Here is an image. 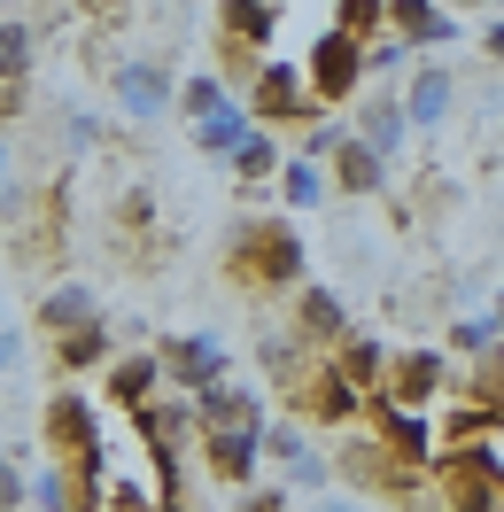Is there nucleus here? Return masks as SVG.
<instances>
[{"label": "nucleus", "mask_w": 504, "mask_h": 512, "mask_svg": "<svg viewBox=\"0 0 504 512\" xmlns=\"http://www.w3.org/2000/svg\"><path fill=\"white\" fill-rule=\"evenodd\" d=\"M218 32L233 39V47H272L280 39V0H218Z\"/></svg>", "instance_id": "23"}, {"label": "nucleus", "mask_w": 504, "mask_h": 512, "mask_svg": "<svg viewBox=\"0 0 504 512\" xmlns=\"http://www.w3.org/2000/svg\"><path fill=\"white\" fill-rule=\"evenodd\" d=\"M357 63H365V78H373V86H396V78L419 63V47H411V39H396V32H373Z\"/></svg>", "instance_id": "30"}, {"label": "nucleus", "mask_w": 504, "mask_h": 512, "mask_svg": "<svg viewBox=\"0 0 504 512\" xmlns=\"http://www.w3.org/2000/svg\"><path fill=\"white\" fill-rule=\"evenodd\" d=\"M303 512H357V505H349V497H311Z\"/></svg>", "instance_id": "42"}, {"label": "nucleus", "mask_w": 504, "mask_h": 512, "mask_svg": "<svg viewBox=\"0 0 504 512\" xmlns=\"http://www.w3.org/2000/svg\"><path fill=\"white\" fill-rule=\"evenodd\" d=\"M101 70H109V101L125 109L132 125H156V117H171V94H179V78H171V63L163 55H101Z\"/></svg>", "instance_id": "5"}, {"label": "nucleus", "mask_w": 504, "mask_h": 512, "mask_svg": "<svg viewBox=\"0 0 504 512\" xmlns=\"http://www.w3.org/2000/svg\"><path fill=\"white\" fill-rule=\"evenodd\" d=\"M86 319H101V295L86 280H55V288L39 295V326L47 334H70V326H86Z\"/></svg>", "instance_id": "27"}, {"label": "nucleus", "mask_w": 504, "mask_h": 512, "mask_svg": "<svg viewBox=\"0 0 504 512\" xmlns=\"http://www.w3.org/2000/svg\"><path fill=\"white\" fill-rule=\"evenodd\" d=\"M156 365H163V388L202 396L210 381H225V373H233V350H225L218 334H163V342H156Z\"/></svg>", "instance_id": "12"}, {"label": "nucleus", "mask_w": 504, "mask_h": 512, "mask_svg": "<svg viewBox=\"0 0 504 512\" xmlns=\"http://www.w3.org/2000/svg\"><path fill=\"white\" fill-rule=\"evenodd\" d=\"M427 489H435L442 512H504V481L489 443H450L427 458Z\"/></svg>", "instance_id": "2"}, {"label": "nucleus", "mask_w": 504, "mask_h": 512, "mask_svg": "<svg viewBox=\"0 0 504 512\" xmlns=\"http://www.w3.org/2000/svg\"><path fill=\"white\" fill-rule=\"evenodd\" d=\"M241 101H249L256 125H303V109H311V86H303V63H287V55H264V63L249 70V86H241Z\"/></svg>", "instance_id": "7"}, {"label": "nucleus", "mask_w": 504, "mask_h": 512, "mask_svg": "<svg viewBox=\"0 0 504 512\" xmlns=\"http://www.w3.org/2000/svg\"><path fill=\"white\" fill-rule=\"evenodd\" d=\"M458 388L504 412V342H497V350H481V365H458Z\"/></svg>", "instance_id": "34"}, {"label": "nucleus", "mask_w": 504, "mask_h": 512, "mask_svg": "<svg viewBox=\"0 0 504 512\" xmlns=\"http://www.w3.org/2000/svg\"><path fill=\"white\" fill-rule=\"evenodd\" d=\"M311 357H318V350H303V342H295L287 326H272V334L256 342V365H264V381H272V388H295V381H303V365H311Z\"/></svg>", "instance_id": "29"}, {"label": "nucleus", "mask_w": 504, "mask_h": 512, "mask_svg": "<svg viewBox=\"0 0 504 512\" xmlns=\"http://www.w3.org/2000/svg\"><path fill=\"white\" fill-rule=\"evenodd\" d=\"M24 350H32V342H24L16 326H0V381H8V373H24Z\"/></svg>", "instance_id": "40"}, {"label": "nucleus", "mask_w": 504, "mask_h": 512, "mask_svg": "<svg viewBox=\"0 0 504 512\" xmlns=\"http://www.w3.org/2000/svg\"><path fill=\"white\" fill-rule=\"evenodd\" d=\"M334 24H342L349 39H373L380 24H388V0H334Z\"/></svg>", "instance_id": "36"}, {"label": "nucleus", "mask_w": 504, "mask_h": 512, "mask_svg": "<svg viewBox=\"0 0 504 512\" xmlns=\"http://www.w3.org/2000/svg\"><path fill=\"white\" fill-rule=\"evenodd\" d=\"M24 497H32V474L16 458H0V512H24Z\"/></svg>", "instance_id": "38"}, {"label": "nucleus", "mask_w": 504, "mask_h": 512, "mask_svg": "<svg viewBox=\"0 0 504 512\" xmlns=\"http://www.w3.org/2000/svg\"><path fill=\"white\" fill-rule=\"evenodd\" d=\"M194 443H202V474L218 481L225 497L264 474V419L256 427H194Z\"/></svg>", "instance_id": "9"}, {"label": "nucleus", "mask_w": 504, "mask_h": 512, "mask_svg": "<svg viewBox=\"0 0 504 512\" xmlns=\"http://www.w3.org/2000/svg\"><path fill=\"white\" fill-rule=\"evenodd\" d=\"M0 458H8V435H0Z\"/></svg>", "instance_id": "45"}, {"label": "nucleus", "mask_w": 504, "mask_h": 512, "mask_svg": "<svg viewBox=\"0 0 504 512\" xmlns=\"http://www.w3.org/2000/svg\"><path fill=\"white\" fill-rule=\"evenodd\" d=\"M287 295H295V311H287V334H295L303 350H334L349 326H357V319H349V303H342L334 288H318V280H295Z\"/></svg>", "instance_id": "15"}, {"label": "nucleus", "mask_w": 504, "mask_h": 512, "mask_svg": "<svg viewBox=\"0 0 504 512\" xmlns=\"http://www.w3.org/2000/svg\"><path fill=\"white\" fill-rule=\"evenodd\" d=\"M24 210V187H16V148L0 140V218H16Z\"/></svg>", "instance_id": "39"}, {"label": "nucleus", "mask_w": 504, "mask_h": 512, "mask_svg": "<svg viewBox=\"0 0 504 512\" xmlns=\"http://www.w3.org/2000/svg\"><path fill=\"white\" fill-rule=\"evenodd\" d=\"M32 70H39V24L0 16V86H32Z\"/></svg>", "instance_id": "28"}, {"label": "nucleus", "mask_w": 504, "mask_h": 512, "mask_svg": "<svg viewBox=\"0 0 504 512\" xmlns=\"http://www.w3.org/2000/svg\"><path fill=\"white\" fill-rule=\"evenodd\" d=\"M47 357H55V373H101L109 357H117V342H109V311L101 319H86V326H70V334H47Z\"/></svg>", "instance_id": "20"}, {"label": "nucleus", "mask_w": 504, "mask_h": 512, "mask_svg": "<svg viewBox=\"0 0 504 512\" xmlns=\"http://www.w3.org/2000/svg\"><path fill=\"white\" fill-rule=\"evenodd\" d=\"M458 381V357L435 350V342H411V350H388V373H380V396L388 404H419V412H435L442 396Z\"/></svg>", "instance_id": "4"}, {"label": "nucleus", "mask_w": 504, "mask_h": 512, "mask_svg": "<svg viewBox=\"0 0 504 512\" xmlns=\"http://www.w3.org/2000/svg\"><path fill=\"white\" fill-rule=\"evenodd\" d=\"M225 280L249 295H287L295 280H311V249L295 218H241L225 233Z\"/></svg>", "instance_id": "1"}, {"label": "nucleus", "mask_w": 504, "mask_h": 512, "mask_svg": "<svg viewBox=\"0 0 504 512\" xmlns=\"http://www.w3.org/2000/svg\"><path fill=\"white\" fill-rule=\"evenodd\" d=\"M55 132H63L70 156H94V148H101V117H94V109H78V101H63V109H55Z\"/></svg>", "instance_id": "35"}, {"label": "nucleus", "mask_w": 504, "mask_h": 512, "mask_svg": "<svg viewBox=\"0 0 504 512\" xmlns=\"http://www.w3.org/2000/svg\"><path fill=\"white\" fill-rule=\"evenodd\" d=\"M365 427H373L380 443H388V458H404V466H419V474H427V458L442 450L435 412H419V404H388V396H365Z\"/></svg>", "instance_id": "13"}, {"label": "nucleus", "mask_w": 504, "mask_h": 512, "mask_svg": "<svg viewBox=\"0 0 504 512\" xmlns=\"http://www.w3.org/2000/svg\"><path fill=\"white\" fill-rule=\"evenodd\" d=\"M233 512H295V497H287V489H264V481H249V489H233Z\"/></svg>", "instance_id": "37"}, {"label": "nucleus", "mask_w": 504, "mask_h": 512, "mask_svg": "<svg viewBox=\"0 0 504 512\" xmlns=\"http://www.w3.org/2000/svg\"><path fill=\"white\" fill-rule=\"evenodd\" d=\"M481 47H489V55L504 63V16H489V24H481Z\"/></svg>", "instance_id": "41"}, {"label": "nucleus", "mask_w": 504, "mask_h": 512, "mask_svg": "<svg viewBox=\"0 0 504 512\" xmlns=\"http://www.w3.org/2000/svg\"><path fill=\"white\" fill-rule=\"evenodd\" d=\"M264 466H280V489H311V497L334 489V458L311 443L303 419H280V427L264 419Z\"/></svg>", "instance_id": "10"}, {"label": "nucleus", "mask_w": 504, "mask_h": 512, "mask_svg": "<svg viewBox=\"0 0 504 512\" xmlns=\"http://www.w3.org/2000/svg\"><path fill=\"white\" fill-rule=\"evenodd\" d=\"M156 388H163L156 350H125V357H109V404H117V412H140Z\"/></svg>", "instance_id": "25"}, {"label": "nucleus", "mask_w": 504, "mask_h": 512, "mask_svg": "<svg viewBox=\"0 0 504 512\" xmlns=\"http://www.w3.org/2000/svg\"><path fill=\"white\" fill-rule=\"evenodd\" d=\"M489 458H497V481H504V435H489Z\"/></svg>", "instance_id": "43"}, {"label": "nucleus", "mask_w": 504, "mask_h": 512, "mask_svg": "<svg viewBox=\"0 0 504 512\" xmlns=\"http://www.w3.org/2000/svg\"><path fill=\"white\" fill-rule=\"evenodd\" d=\"M349 132L373 148L388 171H396V156L411 148V117H404V94H365L357 109H349Z\"/></svg>", "instance_id": "16"}, {"label": "nucleus", "mask_w": 504, "mask_h": 512, "mask_svg": "<svg viewBox=\"0 0 504 512\" xmlns=\"http://www.w3.org/2000/svg\"><path fill=\"white\" fill-rule=\"evenodd\" d=\"M39 435H47V458H94L101 435H109V412L86 388H55L47 412H39Z\"/></svg>", "instance_id": "6"}, {"label": "nucleus", "mask_w": 504, "mask_h": 512, "mask_svg": "<svg viewBox=\"0 0 504 512\" xmlns=\"http://www.w3.org/2000/svg\"><path fill=\"white\" fill-rule=\"evenodd\" d=\"M326 194H349V202H380V194H388V163H380L373 148L349 132L342 148L326 156Z\"/></svg>", "instance_id": "17"}, {"label": "nucleus", "mask_w": 504, "mask_h": 512, "mask_svg": "<svg viewBox=\"0 0 504 512\" xmlns=\"http://www.w3.org/2000/svg\"><path fill=\"white\" fill-rule=\"evenodd\" d=\"M489 311H497V319H504V288H497V303H489Z\"/></svg>", "instance_id": "44"}, {"label": "nucleus", "mask_w": 504, "mask_h": 512, "mask_svg": "<svg viewBox=\"0 0 504 512\" xmlns=\"http://www.w3.org/2000/svg\"><path fill=\"white\" fill-rule=\"evenodd\" d=\"M287 404H295V419H303V427H349V419L365 412V396L334 373V357H326V350L303 365V381L287 388Z\"/></svg>", "instance_id": "11"}, {"label": "nucleus", "mask_w": 504, "mask_h": 512, "mask_svg": "<svg viewBox=\"0 0 504 512\" xmlns=\"http://www.w3.org/2000/svg\"><path fill=\"white\" fill-rule=\"evenodd\" d=\"M272 187H280L287 218H303V210H318V202H326V163H311V156H295V148H287L280 171H272Z\"/></svg>", "instance_id": "26"}, {"label": "nucleus", "mask_w": 504, "mask_h": 512, "mask_svg": "<svg viewBox=\"0 0 504 512\" xmlns=\"http://www.w3.org/2000/svg\"><path fill=\"white\" fill-rule=\"evenodd\" d=\"M256 419H264V388L241 373H225L194 396V427H256Z\"/></svg>", "instance_id": "18"}, {"label": "nucleus", "mask_w": 504, "mask_h": 512, "mask_svg": "<svg viewBox=\"0 0 504 512\" xmlns=\"http://www.w3.org/2000/svg\"><path fill=\"white\" fill-rule=\"evenodd\" d=\"M249 125H256V117H249V101H241V94H225L210 117H194V125H187V140H194V148H202L210 163H225L233 148H241V132H249Z\"/></svg>", "instance_id": "22"}, {"label": "nucleus", "mask_w": 504, "mask_h": 512, "mask_svg": "<svg viewBox=\"0 0 504 512\" xmlns=\"http://www.w3.org/2000/svg\"><path fill=\"white\" fill-rule=\"evenodd\" d=\"M280 156H287L280 132H272V125H249V132H241V148L225 156V171H233V187H272Z\"/></svg>", "instance_id": "24"}, {"label": "nucleus", "mask_w": 504, "mask_h": 512, "mask_svg": "<svg viewBox=\"0 0 504 512\" xmlns=\"http://www.w3.org/2000/svg\"><path fill=\"white\" fill-rule=\"evenodd\" d=\"M326 357H334V373H342L357 396H380V373H388V342H380V334L349 326V334H342V342H334Z\"/></svg>", "instance_id": "21"}, {"label": "nucleus", "mask_w": 504, "mask_h": 512, "mask_svg": "<svg viewBox=\"0 0 504 512\" xmlns=\"http://www.w3.org/2000/svg\"><path fill=\"white\" fill-rule=\"evenodd\" d=\"M342 140H349V117H342V109H311V117H303V140H295V156L326 163Z\"/></svg>", "instance_id": "32"}, {"label": "nucleus", "mask_w": 504, "mask_h": 512, "mask_svg": "<svg viewBox=\"0 0 504 512\" xmlns=\"http://www.w3.org/2000/svg\"><path fill=\"white\" fill-rule=\"evenodd\" d=\"M225 94H233V86H225L218 70H194V78H179V94H171V109H179V125H194V117H210V109H218Z\"/></svg>", "instance_id": "31"}, {"label": "nucleus", "mask_w": 504, "mask_h": 512, "mask_svg": "<svg viewBox=\"0 0 504 512\" xmlns=\"http://www.w3.org/2000/svg\"><path fill=\"white\" fill-rule=\"evenodd\" d=\"M365 39H349L342 24L334 32H318L311 55H295L303 63V86H311V101H326V109H342V101H357V86H365Z\"/></svg>", "instance_id": "8"}, {"label": "nucleus", "mask_w": 504, "mask_h": 512, "mask_svg": "<svg viewBox=\"0 0 504 512\" xmlns=\"http://www.w3.org/2000/svg\"><path fill=\"white\" fill-rule=\"evenodd\" d=\"M497 342H504V319H497V311H466V319L450 326V342H442V350H450V357H481V350H497Z\"/></svg>", "instance_id": "33"}, {"label": "nucleus", "mask_w": 504, "mask_h": 512, "mask_svg": "<svg viewBox=\"0 0 504 512\" xmlns=\"http://www.w3.org/2000/svg\"><path fill=\"white\" fill-rule=\"evenodd\" d=\"M388 32L411 39V47H458L466 24H458L442 0H388Z\"/></svg>", "instance_id": "19"}, {"label": "nucleus", "mask_w": 504, "mask_h": 512, "mask_svg": "<svg viewBox=\"0 0 504 512\" xmlns=\"http://www.w3.org/2000/svg\"><path fill=\"white\" fill-rule=\"evenodd\" d=\"M396 94H404L411 132H435V125H450V109H458V70L435 63V55H419V63L396 78Z\"/></svg>", "instance_id": "14"}, {"label": "nucleus", "mask_w": 504, "mask_h": 512, "mask_svg": "<svg viewBox=\"0 0 504 512\" xmlns=\"http://www.w3.org/2000/svg\"><path fill=\"white\" fill-rule=\"evenodd\" d=\"M326 458H334V481H349V489H380V497H404V505H419V466L388 458V443H380L373 427H357V419H349L342 450H326Z\"/></svg>", "instance_id": "3"}]
</instances>
